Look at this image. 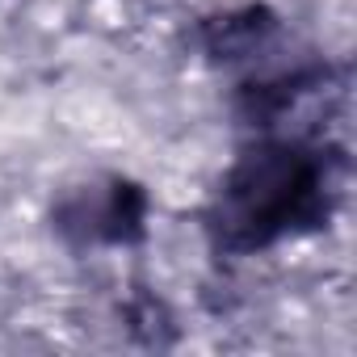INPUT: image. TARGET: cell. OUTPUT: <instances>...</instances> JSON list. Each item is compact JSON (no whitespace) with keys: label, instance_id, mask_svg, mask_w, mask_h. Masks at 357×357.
<instances>
[{"label":"cell","instance_id":"2","mask_svg":"<svg viewBox=\"0 0 357 357\" xmlns=\"http://www.w3.org/2000/svg\"><path fill=\"white\" fill-rule=\"evenodd\" d=\"M143 219H147L143 194L135 185L118 181V176L76 190L59 206V227L68 236H76L80 244H126L143 231Z\"/></svg>","mask_w":357,"mask_h":357},{"label":"cell","instance_id":"1","mask_svg":"<svg viewBox=\"0 0 357 357\" xmlns=\"http://www.w3.org/2000/svg\"><path fill=\"white\" fill-rule=\"evenodd\" d=\"M340 194L336 160L307 139H261L227 172L211 198V240L231 257L269 252L311 236L332 219Z\"/></svg>","mask_w":357,"mask_h":357}]
</instances>
